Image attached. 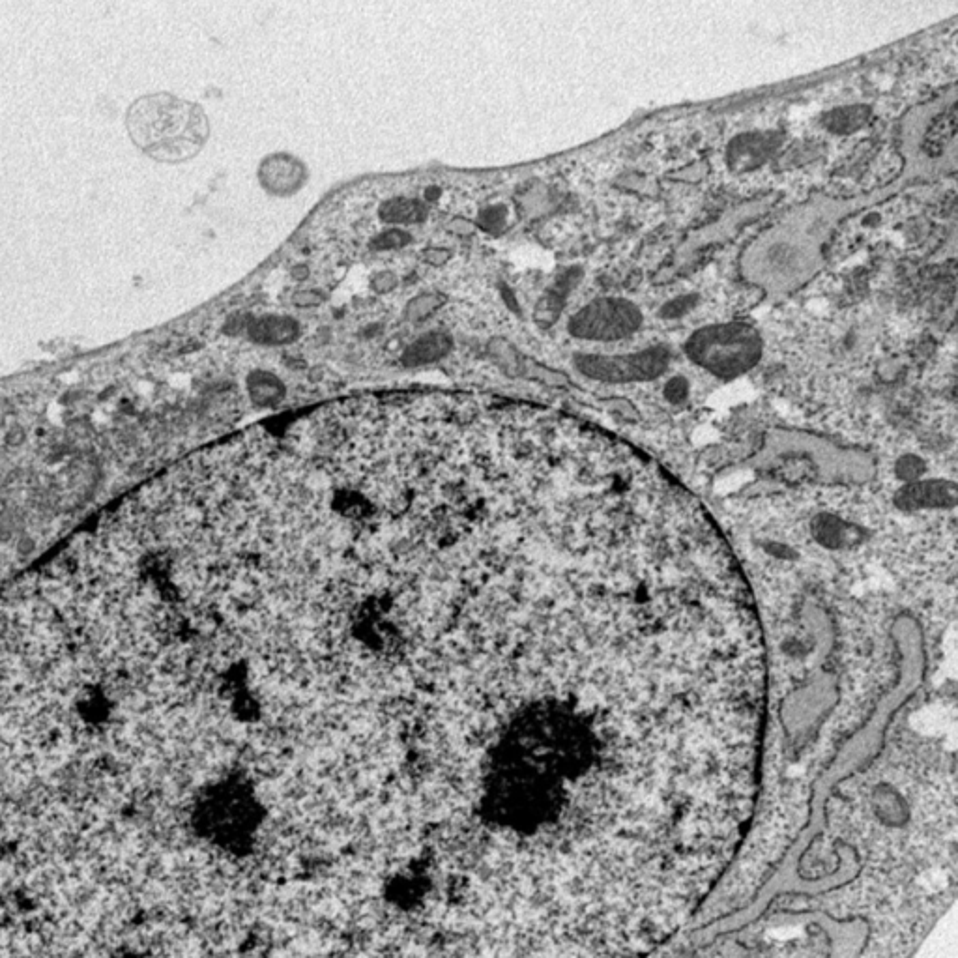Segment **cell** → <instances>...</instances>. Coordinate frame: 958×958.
Instances as JSON below:
<instances>
[{"label": "cell", "instance_id": "52a82bcc", "mask_svg": "<svg viewBox=\"0 0 958 958\" xmlns=\"http://www.w3.org/2000/svg\"><path fill=\"white\" fill-rule=\"evenodd\" d=\"M251 332L259 343L283 345L296 337L298 326L294 320L285 317H266L259 320Z\"/></svg>", "mask_w": 958, "mask_h": 958}, {"label": "cell", "instance_id": "30bf717a", "mask_svg": "<svg viewBox=\"0 0 958 958\" xmlns=\"http://www.w3.org/2000/svg\"><path fill=\"white\" fill-rule=\"evenodd\" d=\"M247 388H249L253 401L259 403V405H276L285 393V390L279 384V380L272 375H268V373L253 375L247 382Z\"/></svg>", "mask_w": 958, "mask_h": 958}, {"label": "cell", "instance_id": "8992f818", "mask_svg": "<svg viewBox=\"0 0 958 958\" xmlns=\"http://www.w3.org/2000/svg\"><path fill=\"white\" fill-rule=\"evenodd\" d=\"M781 139L777 133L758 131L745 133L732 141L728 148V161L734 171H753L770 160Z\"/></svg>", "mask_w": 958, "mask_h": 958}, {"label": "cell", "instance_id": "ba28073f", "mask_svg": "<svg viewBox=\"0 0 958 958\" xmlns=\"http://www.w3.org/2000/svg\"><path fill=\"white\" fill-rule=\"evenodd\" d=\"M450 339L442 334L425 335L420 341H416L405 354V362L408 365H423V363L436 362L446 356L450 350Z\"/></svg>", "mask_w": 958, "mask_h": 958}, {"label": "cell", "instance_id": "7a4b0ae2", "mask_svg": "<svg viewBox=\"0 0 958 958\" xmlns=\"http://www.w3.org/2000/svg\"><path fill=\"white\" fill-rule=\"evenodd\" d=\"M900 178L906 186L957 173V88L912 107L899 126Z\"/></svg>", "mask_w": 958, "mask_h": 958}, {"label": "cell", "instance_id": "3957f363", "mask_svg": "<svg viewBox=\"0 0 958 958\" xmlns=\"http://www.w3.org/2000/svg\"><path fill=\"white\" fill-rule=\"evenodd\" d=\"M687 356L715 377L747 373L762 354L760 335L747 324H725L698 330L687 345Z\"/></svg>", "mask_w": 958, "mask_h": 958}, {"label": "cell", "instance_id": "9c48e42d", "mask_svg": "<svg viewBox=\"0 0 958 958\" xmlns=\"http://www.w3.org/2000/svg\"><path fill=\"white\" fill-rule=\"evenodd\" d=\"M869 118H871V111L863 105H856V107H844V109L831 111L828 117L824 118V124L829 131L846 135L863 128Z\"/></svg>", "mask_w": 958, "mask_h": 958}, {"label": "cell", "instance_id": "5b68a950", "mask_svg": "<svg viewBox=\"0 0 958 958\" xmlns=\"http://www.w3.org/2000/svg\"><path fill=\"white\" fill-rule=\"evenodd\" d=\"M668 356L665 350L650 349L605 358V356H586L579 360V369L588 377L607 380V382H627V380H646L661 375L667 367Z\"/></svg>", "mask_w": 958, "mask_h": 958}, {"label": "cell", "instance_id": "6da1fadb", "mask_svg": "<svg viewBox=\"0 0 958 958\" xmlns=\"http://www.w3.org/2000/svg\"><path fill=\"white\" fill-rule=\"evenodd\" d=\"M904 188L908 186L895 178L886 188L854 197L811 195L788 208L745 247L741 274L749 283L775 294L798 289L822 270L829 242L844 219L886 201Z\"/></svg>", "mask_w": 958, "mask_h": 958}, {"label": "cell", "instance_id": "277c9868", "mask_svg": "<svg viewBox=\"0 0 958 958\" xmlns=\"http://www.w3.org/2000/svg\"><path fill=\"white\" fill-rule=\"evenodd\" d=\"M640 324L637 307L624 300H597L571 320V332L582 339L610 341L633 334Z\"/></svg>", "mask_w": 958, "mask_h": 958}]
</instances>
